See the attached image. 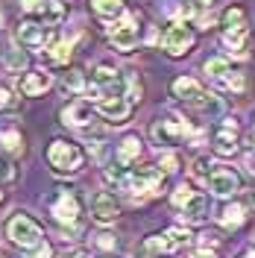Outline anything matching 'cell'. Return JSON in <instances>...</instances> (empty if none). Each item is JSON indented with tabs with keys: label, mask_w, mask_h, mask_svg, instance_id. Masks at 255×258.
Listing matches in <instances>:
<instances>
[{
	"label": "cell",
	"mask_w": 255,
	"mask_h": 258,
	"mask_svg": "<svg viewBox=\"0 0 255 258\" xmlns=\"http://www.w3.org/2000/svg\"><path fill=\"white\" fill-rule=\"evenodd\" d=\"M164 170L161 167H138V170H126L123 179H120V191L132 197V200H147V197H156V194L164 191Z\"/></svg>",
	"instance_id": "6da1fadb"
},
{
	"label": "cell",
	"mask_w": 255,
	"mask_h": 258,
	"mask_svg": "<svg viewBox=\"0 0 255 258\" xmlns=\"http://www.w3.org/2000/svg\"><path fill=\"white\" fill-rule=\"evenodd\" d=\"M170 91H173V97H179L182 103H188V106L200 109V112L220 114V109H223L220 97H214L211 91H206V88H203L197 80H191V77H179V80H173Z\"/></svg>",
	"instance_id": "7a4b0ae2"
},
{
	"label": "cell",
	"mask_w": 255,
	"mask_h": 258,
	"mask_svg": "<svg viewBox=\"0 0 255 258\" xmlns=\"http://www.w3.org/2000/svg\"><path fill=\"white\" fill-rule=\"evenodd\" d=\"M47 161L56 173H80L82 164H85V153H82L80 144L56 138V141L47 147Z\"/></svg>",
	"instance_id": "3957f363"
},
{
	"label": "cell",
	"mask_w": 255,
	"mask_h": 258,
	"mask_svg": "<svg viewBox=\"0 0 255 258\" xmlns=\"http://www.w3.org/2000/svg\"><path fill=\"white\" fill-rule=\"evenodd\" d=\"M153 138H156L159 147H176V144H182V141H188V138L194 141L197 138V126H194L191 120L179 117V114H170L167 120H159L153 126Z\"/></svg>",
	"instance_id": "277c9868"
},
{
	"label": "cell",
	"mask_w": 255,
	"mask_h": 258,
	"mask_svg": "<svg viewBox=\"0 0 255 258\" xmlns=\"http://www.w3.org/2000/svg\"><path fill=\"white\" fill-rule=\"evenodd\" d=\"M6 238L18 246H24V249H32V246H38L41 243V226L32 220L30 214H15L9 223H6Z\"/></svg>",
	"instance_id": "5b68a950"
},
{
	"label": "cell",
	"mask_w": 255,
	"mask_h": 258,
	"mask_svg": "<svg viewBox=\"0 0 255 258\" xmlns=\"http://www.w3.org/2000/svg\"><path fill=\"white\" fill-rule=\"evenodd\" d=\"M194 41H197L194 27L191 24H185V21L170 24L167 32H164V50H167L170 56H182V53H188V50L194 47Z\"/></svg>",
	"instance_id": "8992f818"
},
{
	"label": "cell",
	"mask_w": 255,
	"mask_h": 258,
	"mask_svg": "<svg viewBox=\"0 0 255 258\" xmlns=\"http://www.w3.org/2000/svg\"><path fill=\"white\" fill-rule=\"evenodd\" d=\"M50 211H53V217H56L59 223H77L82 209H80L77 194L68 191V188H59V191L53 194V200H50Z\"/></svg>",
	"instance_id": "52a82bcc"
},
{
	"label": "cell",
	"mask_w": 255,
	"mask_h": 258,
	"mask_svg": "<svg viewBox=\"0 0 255 258\" xmlns=\"http://www.w3.org/2000/svg\"><path fill=\"white\" fill-rule=\"evenodd\" d=\"M97 112H100V117H106L109 123H114V126H123L129 120V112H132V103H129L126 97L120 94H106L100 103H97Z\"/></svg>",
	"instance_id": "ba28073f"
},
{
	"label": "cell",
	"mask_w": 255,
	"mask_h": 258,
	"mask_svg": "<svg viewBox=\"0 0 255 258\" xmlns=\"http://www.w3.org/2000/svg\"><path fill=\"white\" fill-rule=\"evenodd\" d=\"M206 188L214 197H232L240 191V176L232 167H211V173L206 179Z\"/></svg>",
	"instance_id": "9c48e42d"
},
{
	"label": "cell",
	"mask_w": 255,
	"mask_h": 258,
	"mask_svg": "<svg viewBox=\"0 0 255 258\" xmlns=\"http://www.w3.org/2000/svg\"><path fill=\"white\" fill-rule=\"evenodd\" d=\"M91 217H94L100 226H109L120 217V206L109 191H97L91 197Z\"/></svg>",
	"instance_id": "30bf717a"
},
{
	"label": "cell",
	"mask_w": 255,
	"mask_h": 258,
	"mask_svg": "<svg viewBox=\"0 0 255 258\" xmlns=\"http://www.w3.org/2000/svg\"><path fill=\"white\" fill-rule=\"evenodd\" d=\"M112 44H114V50H120V53L135 50V44H138V27H135V18L132 15H126L112 30Z\"/></svg>",
	"instance_id": "8fae6325"
},
{
	"label": "cell",
	"mask_w": 255,
	"mask_h": 258,
	"mask_svg": "<svg viewBox=\"0 0 255 258\" xmlns=\"http://www.w3.org/2000/svg\"><path fill=\"white\" fill-rule=\"evenodd\" d=\"M62 123L65 126H88L91 123V106H88V100H74V103H68L62 109Z\"/></svg>",
	"instance_id": "7c38bea8"
},
{
	"label": "cell",
	"mask_w": 255,
	"mask_h": 258,
	"mask_svg": "<svg viewBox=\"0 0 255 258\" xmlns=\"http://www.w3.org/2000/svg\"><path fill=\"white\" fill-rule=\"evenodd\" d=\"M50 85H53V77H50V74H44V71H32V74H27V77L18 80V91H21L24 97H38V94H44Z\"/></svg>",
	"instance_id": "4fadbf2b"
},
{
	"label": "cell",
	"mask_w": 255,
	"mask_h": 258,
	"mask_svg": "<svg viewBox=\"0 0 255 258\" xmlns=\"http://www.w3.org/2000/svg\"><path fill=\"white\" fill-rule=\"evenodd\" d=\"M18 38H21V44H27V47H44V41H47V27H41V24H35V21H24V24L18 27Z\"/></svg>",
	"instance_id": "5bb4252c"
},
{
	"label": "cell",
	"mask_w": 255,
	"mask_h": 258,
	"mask_svg": "<svg viewBox=\"0 0 255 258\" xmlns=\"http://www.w3.org/2000/svg\"><path fill=\"white\" fill-rule=\"evenodd\" d=\"M182 217H185V223H203L208 217V197H203V194L194 191V197L182 206Z\"/></svg>",
	"instance_id": "9a60e30c"
},
{
	"label": "cell",
	"mask_w": 255,
	"mask_h": 258,
	"mask_svg": "<svg viewBox=\"0 0 255 258\" xmlns=\"http://www.w3.org/2000/svg\"><path fill=\"white\" fill-rule=\"evenodd\" d=\"M214 150L220 156H232L238 150V132H235V120H226L223 129H217L214 135Z\"/></svg>",
	"instance_id": "2e32d148"
},
{
	"label": "cell",
	"mask_w": 255,
	"mask_h": 258,
	"mask_svg": "<svg viewBox=\"0 0 255 258\" xmlns=\"http://www.w3.org/2000/svg\"><path fill=\"white\" fill-rule=\"evenodd\" d=\"M246 35H249V30H246V24H238V27H226L223 30V44L235 56H246Z\"/></svg>",
	"instance_id": "e0dca14e"
},
{
	"label": "cell",
	"mask_w": 255,
	"mask_h": 258,
	"mask_svg": "<svg viewBox=\"0 0 255 258\" xmlns=\"http://www.w3.org/2000/svg\"><path fill=\"white\" fill-rule=\"evenodd\" d=\"M159 241H161V246H164V252H176V249L188 246L191 235H188V229H182V226H173V229H167L164 235H159Z\"/></svg>",
	"instance_id": "ac0fdd59"
},
{
	"label": "cell",
	"mask_w": 255,
	"mask_h": 258,
	"mask_svg": "<svg viewBox=\"0 0 255 258\" xmlns=\"http://www.w3.org/2000/svg\"><path fill=\"white\" fill-rule=\"evenodd\" d=\"M141 156V138L138 135H126L120 147H117V161L120 164H132V161Z\"/></svg>",
	"instance_id": "d6986e66"
},
{
	"label": "cell",
	"mask_w": 255,
	"mask_h": 258,
	"mask_svg": "<svg viewBox=\"0 0 255 258\" xmlns=\"http://www.w3.org/2000/svg\"><path fill=\"white\" fill-rule=\"evenodd\" d=\"M243 217H246V209H243V206H238V203H232V206H223V211L217 214L220 226H226V229H238V226L243 223Z\"/></svg>",
	"instance_id": "ffe728a7"
},
{
	"label": "cell",
	"mask_w": 255,
	"mask_h": 258,
	"mask_svg": "<svg viewBox=\"0 0 255 258\" xmlns=\"http://www.w3.org/2000/svg\"><path fill=\"white\" fill-rule=\"evenodd\" d=\"M91 9L100 18H117L123 15V0H91Z\"/></svg>",
	"instance_id": "44dd1931"
},
{
	"label": "cell",
	"mask_w": 255,
	"mask_h": 258,
	"mask_svg": "<svg viewBox=\"0 0 255 258\" xmlns=\"http://www.w3.org/2000/svg\"><path fill=\"white\" fill-rule=\"evenodd\" d=\"M62 88L65 91H71V94L85 91V71H82V68H71L68 77H65V82H62Z\"/></svg>",
	"instance_id": "7402d4cb"
},
{
	"label": "cell",
	"mask_w": 255,
	"mask_h": 258,
	"mask_svg": "<svg viewBox=\"0 0 255 258\" xmlns=\"http://www.w3.org/2000/svg\"><path fill=\"white\" fill-rule=\"evenodd\" d=\"M65 15H68V9H65V3L62 0H44V21L47 24H62Z\"/></svg>",
	"instance_id": "603a6c76"
},
{
	"label": "cell",
	"mask_w": 255,
	"mask_h": 258,
	"mask_svg": "<svg viewBox=\"0 0 255 258\" xmlns=\"http://www.w3.org/2000/svg\"><path fill=\"white\" fill-rule=\"evenodd\" d=\"M47 56L56 64H68L71 62V56H74V47H71V41H53L50 50H47Z\"/></svg>",
	"instance_id": "cb8c5ba5"
},
{
	"label": "cell",
	"mask_w": 255,
	"mask_h": 258,
	"mask_svg": "<svg viewBox=\"0 0 255 258\" xmlns=\"http://www.w3.org/2000/svg\"><path fill=\"white\" fill-rule=\"evenodd\" d=\"M27 62H30V59H27V53H24V50H18L15 44L6 50V68H9L12 74L24 71V68H27Z\"/></svg>",
	"instance_id": "d4e9b609"
},
{
	"label": "cell",
	"mask_w": 255,
	"mask_h": 258,
	"mask_svg": "<svg viewBox=\"0 0 255 258\" xmlns=\"http://www.w3.org/2000/svg\"><path fill=\"white\" fill-rule=\"evenodd\" d=\"M214 82L220 88H226V91H243V85H246L243 82V74H235V71H226L223 77H217Z\"/></svg>",
	"instance_id": "484cf974"
},
{
	"label": "cell",
	"mask_w": 255,
	"mask_h": 258,
	"mask_svg": "<svg viewBox=\"0 0 255 258\" xmlns=\"http://www.w3.org/2000/svg\"><path fill=\"white\" fill-rule=\"evenodd\" d=\"M0 141H3V147L9 153H21L24 150V138H21V132H15V129H0Z\"/></svg>",
	"instance_id": "4316f807"
},
{
	"label": "cell",
	"mask_w": 255,
	"mask_h": 258,
	"mask_svg": "<svg viewBox=\"0 0 255 258\" xmlns=\"http://www.w3.org/2000/svg\"><path fill=\"white\" fill-rule=\"evenodd\" d=\"M141 82H138V77H135V74H126V77H123V97H126L129 103H138V100H141Z\"/></svg>",
	"instance_id": "83f0119b"
},
{
	"label": "cell",
	"mask_w": 255,
	"mask_h": 258,
	"mask_svg": "<svg viewBox=\"0 0 255 258\" xmlns=\"http://www.w3.org/2000/svg\"><path fill=\"white\" fill-rule=\"evenodd\" d=\"M226 71H232V64H229V59H226V56H214V59H208V62H206V74L211 77V80L223 77Z\"/></svg>",
	"instance_id": "f1b7e54d"
},
{
	"label": "cell",
	"mask_w": 255,
	"mask_h": 258,
	"mask_svg": "<svg viewBox=\"0 0 255 258\" xmlns=\"http://www.w3.org/2000/svg\"><path fill=\"white\" fill-rule=\"evenodd\" d=\"M211 167H214V164H211L208 159H197V161H194V167H191V173L200 179L203 185H206V179H208V173H211Z\"/></svg>",
	"instance_id": "f546056e"
},
{
	"label": "cell",
	"mask_w": 255,
	"mask_h": 258,
	"mask_svg": "<svg viewBox=\"0 0 255 258\" xmlns=\"http://www.w3.org/2000/svg\"><path fill=\"white\" fill-rule=\"evenodd\" d=\"M191 197H194L191 185H179V188H176V191H173V197H170V203H173L176 209H182V206H185V203H188Z\"/></svg>",
	"instance_id": "4dcf8cb0"
},
{
	"label": "cell",
	"mask_w": 255,
	"mask_h": 258,
	"mask_svg": "<svg viewBox=\"0 0 255 258\" xmlns=\"http://www.w3.org/2000/svg\"><path fill=\"white\" fill-rule=\"evenodd\" d=\"M159 167L164 170V173H176L179 170V156H173V153H164L159 159Z\"/></svg>",
	"instance_id": "1f68e13d"
},
{
	"label": "cell",
	"mask_w": 255,
	"mask_h": 258,
	"mask_svg": "<svg viewBox=\"0 0 255 258\" xmlns=\"http://www.w3.org/2000/svg\"><path fill=\"white\" fill-rule=\"evenodd\" d=\"M238 24H243V12H240L238 6L226 9L223 12V27H238Z\"/></svg>",
	"instance_id": "d6a6232c"
},
{
	"label": "cell",
	"mask_w": 255,
	"mask_h": 258,
	"mask_svg": "<svg viewBox=\"0 0 255 258\" xmlns=\"http://www.w3.org/2000/svg\"><path fill=\"white\" fill-rule=\"evenodd\" d=\"M12 176H15V167H12L9 161H6L3 156H0V182H9Z\"/></svg>",
	"instance_id": "836d02e7"
},
{
	"label": "cell",
	"mask_w": 255,
	"mask_h": 258,
	"mask_svg": "<svg viewBox=\"0 0 255 258\" xmlns=\"http://www.w3.org/2000/svg\"><path fill=\"white\" fill-rule=\"evenodd\" d=\"M24 12H44V0H21Z\"/></svg>",
	"instance_id": "e575fe53"
},
{
	"label": "cell",
	"mask_w": 255,
	"mask_h": 258,
	"mask_svg": "<svg viewBox=\"0 0 255 258\" xmlns=\"http://www.w3.org/2000/svg\"><path fill=\"white\" fill-rule=\"evenodd\" d=\"M30 258H50V246L41 241L38 246H32V255H30Z\"/></svg>",
	"instance_id": "d590c367"
},
{
	"label": "cell",
	"mask_w": 255,
	"mask_h": 258,
	"mask_svg": "<svg viewBox=\"0 0 255 258\" xmlns=\"http://www.w3.org/2000/svg\"><path fill=\"white\" fill-rule=\"evenodd\" d=\"M191 258H217L214 255V249H208V246H200V249H194Z\"/></svg>",
	"instance_id": "8d00e7d4"
},
{
	"label": "cell",
	"mask_w": 255,
	"mask_h": 258,
	"mask_svg": "<svg viewBox=\"0 0 255 258\" xmlns=\"http://www.w3.org/2000/svg\"><path fill=\"white\" fill-rule=\"evenodd\" d=\"M243 164H246V170H249V173L255 176V150H249V153H246V159H243Z\"/></svg>",
	"instance_id": "74e56055"
},
{
	"label": "cell",
	"mask_w": 255,
	"mask_h": 258,
	"mask_svg": "<svg viewBox=\"0 0 255 258\" xmlns=\"http://www.w3.org/2000/svg\"><path fill=\"white\" fill-rule=\"evenodd\" d=\"M9 103H12V97H9V91H6V88H0V112H3V109H6Z\"/></svg>",
	"instance_id": "f35d334b"
},
{
	"label": "cell",
	"mask_w": 255,
	"mask_h": 258,
	"mask_svg": "<svg viewBox=\"0 0 255 258\" xmlns=\"http://www.w3.org/2000/svg\"><path fill=\"white\" fill-rule=\"evenodd\" d=\"M62 258H85V249H71V252H65Z\"/></svg>",
	"instance_id": "ab89813d"
},
{
	"label": "cell",
	"mask_w": 255,
	"mask_h": 258,
	"mask_svg": "<svg viewBox=\"0 0 255 258\" xmlns=\"http://www.w3.org/2000/svg\"><path fill=\"white\" fill-rule=\"evenodd\" d=\"M100 246H114L112 235H100Z\"/></svg>",
	"instance_id": "60d3db41"
},
{
	"label": "cell",
	"mask_w": 255,
	"mask_h": 258,
	"mask_svg": "<svg viewBox=\"0 0 255 258\" xmlns=\"http://www.w3.org/2000/svg\"><path fill=\"white\" fill-rule=\"evenodd\" d=\"M246 206H249V209H255V197H249V203H246Z\"/></svg>",
	"instance_id": "b9f144b4"
},
{
	"label": "cell",
	"mask_w": 255,
	"mask_h": 258,
	"mask_svg": "<svg viewBox=\"0 0 255 258\" xmlns=\"http://www.w3.org/2000/svg\"><path fill=\"white\" fill-rule=\"evenodd\" d=\"M252 141H255V129H252Z\"/></svg>",
	"instance_id": "7bdbcfd3"
},
{
	"label": "cell",
	"mask_w": 255,
	"mask_h": 258,
	"mask_svg": "<svg viewBox=\"0 0 255 258\" xmlns=\"http://www.w3.org/2000/svg\"><path fill=\"white\" fill-rule=\"evenodd\" d=\"M243 258H255V255H243Z\"/></svg>",
	"instance_id": "ee69618b"
}]
</instances>
